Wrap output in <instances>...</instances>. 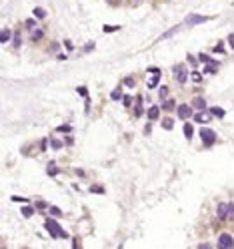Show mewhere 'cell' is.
Masks as SVG:
<instances>
[{
  "instance_id": "22",
  "label": "cell",
  "mask_w": 234,
  "mask_h": 249,
  "mask_svg": "<svg viewBox=\"0 0 234 249\" xmlns=\"http://www.w3.org/2000/svg\"><path fill=\"white\" fill-rule=\"evenodd\" d=\"M56 173H58L56 165H54V163H50V167H48V175H56Z\"/></svg>"
},
{
  "instance_id": "34",
  "label": "cell",
  "mask_w": 234,
  "mask_h": 249,
  "mask_svg": "<svg viewBox=\"0 0 234 249\" xmlns=\"http://www.w3.org/2000/svg\"><path fill=\"white\" fill-rule=\"evenodd\" d=\"M36 26V20H26V28L30 30V28H34Z\"/></svg>"
},
{
  "instance_id": "12",
  "label": "cell",
  "mask_w": 234,
  "mask_h": 249,
  "mask_svg": "<svg viewBox=\"0 0 234 249\" xmlns=\"http://www.w3.org/2000/svg\"><path fill=\"white\" fill-rule=\"evenodd\" d=\"M20 213H22L24 217H32V215H34V207H32V205H24Z\"/></svg>"
},
{
  "instance_id": "15",
  "label": "cell",
  "mask_w": 234,
  "mask_h": 249,
  "mask_svg": "<svg viewBox=\"0 0 234 249\" xmlns=\"http://www.w3.org/2000/svg\"><path fill=\"white\" fill-rule=\"evenodd\" d=\"M162 127L166 129V131H170V129L174 127V121H172V119H170V117H166V119L162 121Z\"/></svg>"
},
{
  "instance_id": "16",
  "label": "cell",
  "mask_w": 234,
  "mask_h": 249,
  "mask_svg": "<svg viewBox=\"0 0 234 249\" xmlns=\"http://www.w3.org/2000/svg\"><path fill=\"white\" fill-rule=\"evenodd\" d=\"M34 16H36V18H44V16H46V10H44V8H34Z\"/></svg>"
},
{
  "instance_id": "39",
  "label": "cell",
  "mask_w": 234,
  "mask_h": 249,
  "mask_svg": "<svg viewBox=\"0 0 234 249\" xmlns=\"http://www.w3.org/2000/svg\"><path fill=\"white\" fill-rule=\"evenodd\" d=\"M36 205H38V209H44V207H46V203H44V201H38Z\"/></svg>"
},
{
  "instance_id": "19",
  "label": "cell",
  "mask_w": 234,
  "mask_h": 249,
  "mask_svg": "<svg viewBox=\"0 0 234 249\" xmlns=\"http://www.w3.org/2000/svg\"><path fill=\"white\" fill-rule=\"evenodd\" d=\"M198 61L200 62H204V64H208V62H214L210 56H206V54H198Z\"/></svg>"
},
{
  "instance_id": "28",
  "label": "cell",
  "mask_w": 234,
  "mask_h": 249,
  "mask_svg": "<svg viewBox=\"0 0 234 249\" xmlns=\"http://www.w3.org/2000/svg\"><path fill=\"white\" fill-rule=\"evenodd\" d=\"M160 96H162V99H166V96H168V87H160Z\"/></svg>"
},
{
  "instance_id": "36",
  "label": "cell",
  "mask_w": 234,
  "mask_h": 249,
  "mask_svg": "<svg viewBox=\"0 0 234 249\" xmlns=\"http://www.w3.org/2000/svg\"><path fill=\"white\" fill-rule=\"evenodd\" d=\"M124 82H126V87H134V79H132V76H128Z\"/></svg>"
},
{
  "instance_id": "6",
  "label": "cell",
  "mask_w": 234,
  "mask_h": 249,
  "mask_svg": "<svg viewBox=\"0 0 234 249\" xmlns=\"http://www.w3.org/2000/svg\"><path fill=\"white\" fill-rule=\"evenodd\" d=\"M190 114H192L190 105H178V117L180 119H190Z\"/></svg>"
},
{
  "instance_id": "24",
  "label": "cell",
  "mask_w": 234,
  "mask_h": 249,
  "mask_svg": "<svg viewBox=\"0 0 234 249\" xmlns=\"http://www.w3.org/2000/svg\"><path fill=\"white\" fill-rule=\"evenodd\" d=\"M42 34H44L42 30H34V32H32V38H34V40H38V38H42Z\"/></svg>"
},
{
  "instance_id": "32",
  "label": "cell",
  "mask_w": 234,
  "mask_h": 249,
  "mask_svg": "<svg viewBox=\"0 0 234 249\" xmlns=\"http://www.w3.org/2000/svg\"><path fill=\"white\" fill-rule=\"evenodd\" d=\"M18 46H20V36L14 34V48H18Z\"/></svg>"
},
{
  "instance_id": "1",
  "label": "cell",
  "mask_w": 234,
  "mask_h": 249,
  "mask_svg": "<svg viewBox=\"0 0 234 249\" xmlns=\"http://www.w3.org/2000/svg\"><path fill=\"white\" fill-rule=\"evenodd\" d=\"M44 227L48 229V233H50L54 239H60V237H62V239H66V237H68V233L56 221H54V219H46V221H44Z\"/></svg>"
},
{
  "instance_id": "2",
  "label": "cell",
  "mask_w": 234,
  "mask_h": 249,
  "mask_svg": "<svg viewBox=\"0 0 234 249\" xmlns=\"http://www.w3.org/2000/svg\"><path fill=\"white\" fill-rule=\"evenodd\" d=\"M174 76H176V81L178 82H186V79H188V70H186V67L184 64H176L174 67Z\"/></svg>"
},
{
  "instance_id": "5",
  "label": "cell",
  "mask_w": 234,
  "mask_h": 249,
  "mask_svg": "<svg viewBox=\"0 0 234 249\" xmlns=\"http://www.w3.org/2000/svg\"><path fill=\"white\" fill-rule=\"evenodd\" d=\"M218 247H222V249H232L234 247V239L228 233H222L220 237H218Z\"/></svg>"
},
{
  "instance_id": "20",
  "label": "cell",
  "mask_w": 234,
  "mask_h": 249,
  "mask_svg": "<svg viewBox=\"0 0 234 249\" xmlns=\"http://www.w3.org/2000/svg\"><path fill=\"white\" fill-rule=\"evenodd\" d=\"M0 38H2V42H8V38H10V30H8V28H4V30H2V36H0Z\"/></svg>"
},
{
  "instance_id": "27",
  "label": "cell",
  "mask_w": 234,
  "mask_h": 249,
  "mask_svg": "<svg viewBox=\"0 0 234 249\" xmlns=\"http://www.w3.org/2000/svg\"><path fill=\"white\" fill-rule=\"evenodd\" d=\"M122 102H124V107H130V105H132V96H124Z\"/></svg>"
},
{
  "instance_id": "21",
  "label": "cell",
  "mask_w": 234,
  "mask_h": 249,
  "mask_svg": "<svg viewBox=\"0 0 234 249\" xmlns=\"http://www.w3.org/2000/svg\"><path fill=\"white\" fill-rule=\"evenodd\" d=\"M162 108H164V111H172V108H174V101H166L164 105H162Z\"/></svg>"
},
{
  "instance_id": "4",
  "label": "cell",
  "mask_w": 234,
  "mask_h": 249,
  "mask_svg": "<svg viewBox=\"0 0 234 249\" xmlns=\"http://www.w3.org/2000/svg\"><path fill=\"white\" fill-rule=\"evenodd\" d=\"M210 20V16H202V14H188L186 16V24H190V26H194V24H200V22H208Z\"/></svg>"
},
{
  "instance_id": "31",
  "label": "cell",
  "mask_w": 234,
  "mask_h": 249,
  "mask_svg": "<svg viewBox=\"0 0 234 249\" xmlns=\"http://www.w3.org/2000/svg\"><path fill=\"white\" fill-rule=\"evenodd\" d=\"M68 131H70L68 125H60V127H58V133H68Z\"/></svg>"
},
{
  "instance_id": "13",
  "label": "cell",
  "mask_w": 234,
  "mask_h": 249,
  "mask_svg": "<svg viewBox=\"0 0 234 249\" xmlns=\"http://www.w3.org/2000/svg\"><path fill=\"white\" fill-rule=\"evenodd\" d=\"M216 67H218V64H216V62H208L206 67H204V73H208V74L216 73Z\"/></svg>"
},
{
  "instance_id": "17",
  "label": "cell",
  "mask_w": 234,
  "mask_h": 249,
  "mask_svg": "<svg viewBox=\"0 0 234 249\" xmlns=\"http://www.w3.org/2000/svg\"><path fill=\"white\" fill-rule=\"evenodd\" d=\"M90 193H98V195H102V193H104V187H100V185H92V187H90Z\"/></svg>"
},
{
  "instance_id": "25",
  "label": "cell",
  "mask_w": 234,
  "mask_h": 249,
  "mask_svg": "<svg viewBox=\"0 0 234 249\" xmlns=\"http://www.w3.org/2000/svg\"><path fill=\"white\" fill-rule=\"evenodd\" d=\"M76 90H78V94H80V96H88V93H86V87H78Z\"/></svg>"
},
{
  "instance_id": "26",
  "label": "cell",
  "mask_w": 234,
  "mask_h": 249,
  "mask_svg": "<svg viewBox=\"0 0 234 249\" xmlns=\"http://www.w3.org/2000/svg\"><path fill=\"white\" fill-rule=\"evenodd\" d=\"M12 201H16V203H28V199H24V197H16V195H12Z\"/></svg>"
},
{
  "instance_id": "35",
  "label": "cell",
  "mask_w": 234,
  "mask_h": 249,
  "mask_svg": "<svg viewBox=\"0 0 234 249\" xmlns=\"http://www.w3.org/2000/svg\"><path fill=\"white\" fill-rule=\"evenodd\" d=\"M114 30H118V26H104V32H114Z\"/></svg>"
},
{
  "instance_id": "7",
  "label": "cell",
  "mask_w": 234,
  "mask_h": 249,
  "mask_svg": "<svg viewBox=\"0 0 234 249\" xmlns=\"http://www.w3.org/2000/svg\"><path fill=\"white\" fill-rule=\"evenodd\" d=\"M228 211H232L230 205H226V203H220V205H218V217H220V219H226Z\"/></svg>"
},
{
  "instance_id": "33",
  "label": "cell",
  "mask_w": 234,
  "mask_h": 249,
  "mask_svg": "<svg viewBox=\"0 0 234 249\" xmlns=\"http://www.w3.org/2000/svg\"><path fill=\"white\" fill-rule=\"evenodd\" d=\"M50 215H60V209L58 207H50Z\"/></svg>"
},
{
  "instance_id": "37",
  "label": "cell",
  "mask_w": 234,
  "mask_h": 249,
  "mask_svg": "<svg viewBox=\"0 0 234 249\" xmlns=\"http://www.w3.org/2000/svg\"><path fill=\"white\" fill-rule=\"evenodd\" d=\"M92 48H94V44H92V42H88L86 46H84V50H86V52H88V50H92Z\"/></svg>"
},
{
  "instance_id": "23",
  "label": "cell",
  "mask_w": 234,
  "mask_h": 249,
  "mask_svg": "<svg viewBox=\"0 0 234 249\" xmlns=\"http://www.w3.org/2000/svg\"><path fill=\"white\" fill-rule=\"evenodd\" d=\"M50 147H52V149H60V147H62V141H58V139H54V141L50 143Z\"/></svg>"
},
{
  "instance_id": "30",
  "label": "cell",
  "mask_w": 234,
  "mask_h": 249,
  "mask_svg": "<svg viewBox=\"0 0 234 249\" xmlns=\"http://www.w3.org/2000/svg\"><path fill=\"white\" fill-rule=\"evenodd\" d=\"M214 52H218V54H224V44H216V46H214Z\"/></svg>"
},
{
  "instance_id": "11",
  "label": "cell",
  "mask_w": 234,
  "mask_h": 249,
  "mask_svg": "<svg viewBox=\"0 0 234 249\" xmlns=\"http://www.w3.org/2000/svg\"><path fill=\"white\" fill-rule=\"evenodd\" d=\"M210 114H214V117H218V119H224V114H226V111H224V108H218V107H212V108H210Z\"/></svg>"
},
{
  "instance_id": "8",
  "label": "cell",
  "mask_w": 234,
  "mask_h": 249,
  "mask_svg": "<svg viewBox=\"0 0 234 249\" xmlns=\"http://www.w3.org/2000/svg\"><path fill=\"white\" fill-rule=\"evenodd\" d=\"M194 119H196V123L204 125V123L210 121V113H198V114H194Z\"/></svg>"
},
{
  "instance_id": "38",
  "label": "cell",
  "mask_w": 234,
  "mask_h": 249,
  "mask_svg": "<svg viewBox=\"0 0 234 249\" xmlns=\"http://www.w3.org/2000/svg\"><path fill=\"white\" fill-rule=\"evenodd\" d=\"M192 79H194V81H196V82H198V81H200V74H198V73H196V70H194V74H192Z\"/></svg>"
},
{
  "instance_id": "9",
  "label": "cell",
  "mask_w": 234,
  "mask_h": 249,
  "mask_svg": "<svg viewBox=\"0 0 234 249\" xmlns=\"http://www.w3.org/2000/svg\"><path fill=\"white\" fill-rule=\"evenodd\" d=\"M158 117H160V108L158 107H150L148 108V119H150V121H156Z\"/></svg>"
},
{
  "instance_id": "10",
  "label": "cell",
  "mask_w": 234,
  "mask_h": 249,
  "mask_svg": "<svg viewBox=\"0 0 234 249\" xmlns=\"http://www.w3.org/2000/svg\"><path fill=\"white\" fill-rule=\"evenodd\" d=\"M192 105L198 108V111H204V108H206V101H204V99H200V96H196V99L192 101Z\"/></svg>"
},
{
  "instance_id": "29",
  "label": "cell",
  "mask_w": 234,
  "mask_h": 249,
  "mask_svg": "<svg viewBox=\"0 0 234 249\" xmlns=\"http://www.w3.org/2000/svg\"><path fill=\"white\" fill-rule=\"evenodd\" d=\"M110 96H112L114 101H118V99L122 96V93H120V90H112V94H110Z\"/></svg>"
},
{
  "instance_id": "18",
  "label": "cell",
  "mask_w": 234,
  "mask_h": 249,
  "mask_svg": "<svg viewBox=\"0 0 234 249\" xmlns=\"http://www.w3.org/2000/svg\"><path fill=\"white\" fill-rule=\"evenodd\" d=\"M176 30H178V26H174V28H170V30H168V32H164V34H162V36H160V40H164V38H168V36H172V34H174V32H176Z\"/></svg>"
},
{
  "instance_id": "41",
  "label": "cell",
  "mask_w": 234,
  "mask_h": 249,
  "mask_svg": "<svg viewBox=\"0 0 234 249\" xmlns=\"http://www.w3.org/2000/svg\"><path fill=\"white\" fill-rule=\"evenodd\" d=\"M108 2H110V4H118L120 0H108Z\"/></svg>"
},
{
  "instance_id": "14",
  "label": "cell",
  "mask_w": 234,
  "mask_h": 249,
  "mask_svg": "<svg viewBox=\"0 0 234 249\" xmlns=\"http://www.w3.org/2000/svg\"><path fill=\"white\" fill-rule=\"evenodd\" d=\"M184 135H186V139H192V135H194V129H192V125H184Z\"/></svg>"
},
{
  "instance_id": "40",
  "label": "cell",
  "mask_w": 234,
  "mask_h": 249,
  "mask_svg": "<svg viewBox=\"0 0 234 249\" xmlns=\"http://www.w3.org/2000/svg\"><path fill=\"white\" fill-rule=\"evenodd\" d=\"M228 40H230V46L234 48V34H230V36H228Z\"/></svg>"
},
{
  "instance_id": "3",
  "label": "cell",
  "mask_w": 234,
  "mask_h": 249,
  "mask_svg": "<svg viewBox=\"0 0 234 249\" xmlns=\"http://www.w3.org/2000/svg\"><path fill=\"white\" fill-rule=\"evenodd\" d=\"M200 137H202V143H204L206 147H210V145L216 141V133H214V131H210V129H202V131H200Z\"/></svg>"
}]
</instances>
